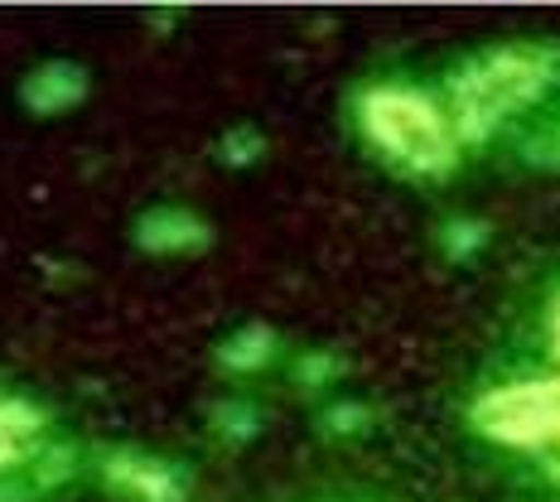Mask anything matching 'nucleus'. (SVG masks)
<instances>
[{
    "label": "nucleus",
    "instance_id": "nucleus-1",
    "mask_svg": "<svg viewBox=\"0 0 560 502\" xmlns=\"http://www.w3.org/2000/svg\"><path fill=\"white\" fill-rule=\"evenodd\" d=\"M560 83V44L517 39L474 54L450 78V126L459 145H478L517 112L536 107Z\"/></svg>",
    "mask_w": 560,
    "mask_h": 502
},
{
    "label": "nucleus",
    "instance_id": "nucleus-5",
    "mask_svg": "<svg viewBox=\"0 0 560 502\" xmlns=\"http://www.w3.org/2000/svg\"><path fill=\"white\" fill-rule=\"evenodd\" d=\"M88 68L73 63V58H49V63H34L20 83V102H25L30 116H63L88 102Z\"/></svg>",
    "mask_w": 560,
    "mask_h": 502
},
{
    "label": "nucleus",
    "instance_id": "nucleus-2",
    "mask_svg": "<svg viewBox=\"0 0 560 502\" xmlns=\"http://www.w3.org/2000/svg\"><path fill=\"white\" fill-rule=\"evenodd\" d=\"M358 126H363L368 145L406 174L440 179L459 165V136L450 126V112H440L425 92L368 87L358 97Z\"/></svg>",
    "mask_w": 560,
    "mask_h": 502
},
{
    "label": "nucleus",
    "instance_id": "nucleus-7",
    "mask_svg": "<svg viewBox=\"0 0 560 502\" xmlns=\"http://www.w3.org/2000/svg\"><path fill=\"white\" fill-rule=\"evenodd\" d=\"M276 358V334L266 324H247V329H232L218 343V363L228 372H256Z\"/></svg>",
    "mask_w": 560,
    "mask_h": 502
},
{
    "label": "nucleus",
    "instance_id": "nucleus-3",
    "mask_svg": "<svg viewBox=\"0 0 560 502\" xmlns=\"http://www.w3.org/2000/svg\"><path fill=\"white\" fill-rule=\"evenodd\" d=\"M469 425L483 440L498 445H560V377H536V382H512L493 387L469 406Z\"/></svg>",
    "mask_w": 560,
    "mask_h": 502
},
{
    "label": "nucleus",
    "instance_id": "nucleus-8",
    "mask_svg": "<svg viewBox=\"0 0 560 502\" xmlns=\"http://www.w3.org/2000/svg\"><path fill=\"white\" fill-rule=\"evenodd\" d=\"M44 416L34 401H20V396H0V430H10V435H25V440H34L44 430Z\"/></svg>",
    "mask_w": 560,
    "mask_h": 502
},
{
    "label": "nucleus",
    "instance_id": "nucleus-6",
    "mask_svg": "<svg viewBox=\"0 0 560 502\" xmlns=\"http://www.w3.org/2000/svg\"><path fill=\"white\" fill-rule=\"evenodd\" d=\"M107 483L121 488L126 498L136 502H184V474L170 469L165 459L155 454H140V450H112L107 454Z\"/></svg>",
    "mask_w": 560,
    "mask_h": 502
},
{
    "label": "nucleus",
    "instance_id": "nucleus-4",
    "mask_svg": "<svg viewBox=\"0 0 560 502\" xmlns=\"http://www.w3.org/2000/svg\"><path fill=\"white\" fill-rule=\"evenodd\" d=\"M131 242L145 256H198L213 247V227H208L203 213L194 208H145L131 227Z\"/></svg>",
    "mask_w": 560,
    "mask_h": 502
},
{
    "label": "nucleus",
    "instance_id": "nucleus-12",
    "mask_svg": "<svg viewBox=\"0 0 560 502\" xmlns=\"http://www.w3.org/2000/svg\"><path fill=\"white\" fill-rule=\"evenodd\" d=\"M536 140H546V145H536L532 160H541V165H560V121L546 136H536Z\"/></svg>",
    "mask_w": 560,
    "mask_h": 502
},
{
    "label": "nucleus",
    "instance_id": "nucleus-10",
    "mask_svg": "<svg viewBox=\"0 0 560 502\" xmlns=\"http://www.w3.org/2000/svg\"><path fill=\"white\" fill-rule=\"evenodd\" d=\"M34 440H25V435H10V430H0V469H15V464H25L30 459V450Z\"/></svg>",
    "mask_w": 560,
    "mask_h": 502
},
{
    "label": "nucleus",
    "instance_id": "nucleus-13",
    "mask_svg": "<svg viewBox=\"0 0 560 502\" xmlns=\"http://www.w3.org/2000/svg\"><path fill=\"white\" fill-rule=\"evenodd\" d=\"M551 348H556V358H560V300H556V310H551Z\"/></svg>",
    "mask_w": 560,
    "mask_h": 502
},
{
    "label": "nucleus",
    "instance_id": "nucleus-9",
    "mask_svg": "<svg viewBox=\"0 0 560 502\" xmlns=\"http://www.w3.org/2000/svg\"><path fill=\"white\" fill-rule=\"evenodd\" d=\"M266 150V140L256 136V131H247V126H242V131H228L223 136V160L228 165H252L256 155H261Z\"/></svg>",
    "mask_w": 560,
    "mask_h": 502
},
{
    "label": "nucleus",
    "instance_id": "nucleus-11",
    "mask_svg": "<svg viewBox=\"0 0 560 502\" xmlns=\"http://www.w3.org/2000/svg\"><path fill=\"white\" fill-rule=\"evenodd\" d=\"M445 237H450V252H454V256H469V252H474V242H483V227H464V223H454Z\"/></svg>",
    "mask_w": 560,
    "mask_h": 502
}]
</instances>
